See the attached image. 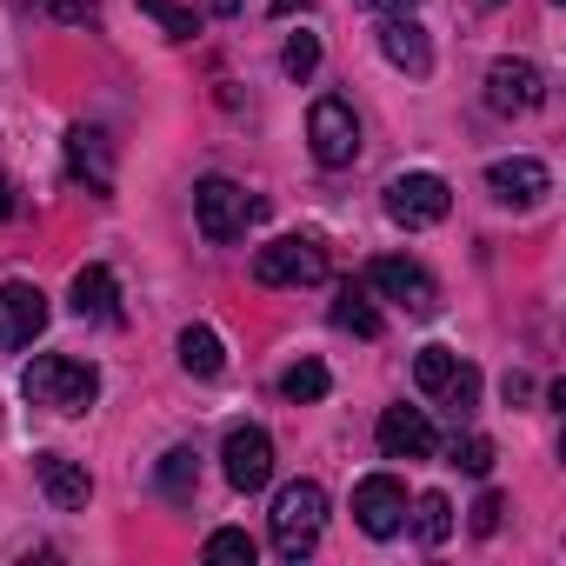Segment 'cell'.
Listing matches in <instances>:
<instances>
[{"instance_id":"cell-1","label":"cell","mask_w":566,"mask_h":566,"mask_svg":"<svg viewBox=\"0 0 566 566\" xmlns=\"http://www.w3.org/2000/svg\"><path fill=\"white\" fill-rule=\"evenodd\" d=\"M28 400L34 407H54V413H87L101 400V374L94 360H74V354H41L28 374H21Z\"/></svg>"},{"instance_id":"cell-2","label":"cell","mask_w":566,"mask_h":566,"mask_svg":"<svg viewBox=\"0 0 566 566\" xmlns=\"http://www.w3.org/2000/svg\"><path fill=\"white\" fill-rule=\"evenodd\" d=\"M321 520H327V493H321L314 480H287V486L273 493V513H266L273 553H280V559H307L314 539H321Z\"/></svg>"},{"instance_id":"cell-3","label":"cell","mask_w":566,"mask_h":566,"mask_svg":"<svg viewBox=\"0 0 566 566\" xmlns=\"http://www.w3.org/2000/svg\"><path fill=\"white\" fill-rule=\"evenodd\" d=\"M193 220H200V240L227 247V240H240L260 220V200H247V187H233L227 174H207L193 187Z\"/></svg>"},{"instance_id":"cell-4","label":"cell","mask_w":566,"mask_h":566,"mask_svg":"<svg viewBox=\"0 0 566 566\" xmlns=\"http://www.w3.org/2000/svg\"><path fill=\"white\" fill-rule=\"evenodd\" d=\"M253 280L260 287H314V280H327V247L307 233H280L253 253Z\"/></svg>"},{"instance_id":"cell-5","label":"cell","mask_w":566,"mask_h":566,"mask_svg":"<svg viewBox=\"0 0 566 566\" xmlns=\"http://www.w3.org/2000/svg\"><path fill=\"white\" fill-rule=\"evenodd\" d=\"M367 280H374V294H387V301H394V307H407L413 321H427V314L440 307L433 273H427L420 260H407V253H380V260L367 266Z\"/></svg>"},{"instance_id":"cell-6","label":"cell","mask_w":566,"mask_h":566,"mask_svg":"<svg viewBox=\"0 0 566 566\" xmlns=\"http://www.w3.org/2000/svg\"><path fill=\"white\" fill-rule=\"evenodd\" d=\"M307 140H314V160L321 167H354L360 160V120L340 94H321L314 114H307Z\"/></svg>"},{"instance_id":"cell-7","label":"cell","mask_w":566,"mask_h":566,"mask_svg":"<svg viewBox=\"0 0 566 566\" xmlns=\"http://www.w3.org/2000/svg\"><path fill=\"white\" fill-rule=\"evenodd\" d=\"M453 207V187L440 174H394L387 180V220L394 227H440Z\"/></svg>"},{"instance_id":"cell-8","label":"cell","mask_w":566,"mask_h":566,"mask_svg":"<svg viewBox=\"0 0 566 566\" xmlns=\"http://www.w3.org/2000/svg\"><path fill=\"white\" fill-rule=\"evenodd\" d=\"M220 473H227L233 493H260V486L273 480V440H266V427H227V440H220Z\"/></svg>"},{"instance_id":"cell-9","label":"cell","mask_w":566,"mask_h":566,"mask_svg":"<svg viewBox=\"0 0 566 566\" xmlns=\"http://www.w3.org/2000/svg\"><path fill=\"white\" fill-rule=\"evenodd\" d=\"M41 327H48V294L34 280H0V347L21 354L41 340Z\"/></svg>"},{"instance_id":"cell-10","label":"cell","mask_w":566,"mask_h":566,"mask_svg":"<svg viewBox=\"0 0 566 566\" xmlns=\"http://www.w3.org/2000/svg\"><path fill=\"white\" fill-rule=\"evenodd\" d=\"M354 520H360V533L394 539V533L407 526V486H400L394 473H367V480L354 486Z\"/></svg>"},{"instance_id":"cell-11","label":"cell","mask_w":566,"mask_h":566,"mask_svg":"<svg viewBox=\"0 0 566 566\" xmlns=\"http://www.w3.org/2000/svg\"><path fill=\"white\" fill-rule=\"evenodd\" d=\"M539 101H546V81H539L533 61H513V54H506V61L486 67V107H493V114H533Z\"/></svg>"},{"instance_id":"cell-12","label":"cell","mask_w":566,"mask_h":566,"mask_svg":"<svg viewBox=\"0 0 566 566\" xmlns=\"http://www.w3.org/2000/svg\"><path fill=\"white\" fill-rule=\"evenodd\" d=\"M546 187H553V174H546L533 154H513V160H493V167H486V193H493L500 207H539Z\"/></svg>"},{"instance_id":"cell-13","label":"cell","mask_w":566,"mask_h":566,"mask_svg":"<svg viewBox=\"0 0 566 566\" xmlns=\"http://www.w3.org/2000/svg\"><path fill=\"white\" fill-rule=\"evenodd\" d=\"M374 433H380L387 460H433V447H440V433H433V420L420 407H387Z\"/></svg>"},{"instance_id":"cell-14","label":"cell","mask_w":566,"mask_h":566,"mask_svg":"<svg viewBox=\"0 0 566 566\" xmlns=\"http://www.w3.org/2000/svg\"><path fill=\"white\" fill-rule=\"evenodd\" d=\"M67 174L87 180V193H114V147L101 127H67Z\"/></svg>"},{"instance_id":"cell-15","label":"cell","mask_w":566,"mask_h":566,"mask_svg":"<svg viewBox=\"0 0 566 566\" xmlns=\"http://www.w3.org/2000/svg\"><path fill=\"white\" fill-rule=\"evenodd\" d=\"M34 480H41V493H48V506H54V513H81V506L94 500L87 467H74L67 453H34Z\"/></svg>"},{"instance_id":"cell-16","label":"cell","mask_w":566,"mask_h":566,"mask_svg":"<svg viewBox=\"0 0 566 566\" xmlns=\"http://www.w3.org/2000/svg\"><path fill=\"white\" fill-rule=\"evenodd\" d=\"M380 54H387L400 74H413V81H427V74H433V48H427V28H413L407 14H387V21H380Z\"/></svg>"},{"instance_id":"cell-17","label":"cell","mask_w":566,"mask_h":566,"mask_svg":"<svg viewBox=\"0 0 566 566\" xmlns=\"http://www.w3.org/2000/svg\"><path fill=\"white\" fill-rule=\"evenodd\" d=\"M67 307L81 314V321H120V287H114V273L107 266H81L74 273V287H67Z\"/></svg>"},{"instance_id":"cell-18","label":"cell","mask_w":566,"mask_h":566,"mask_svg":"<svg viewBox=\"0 0 566 566\" xmlns=\"http://www.w3.org/2000/svg\"><path fill=\"white\" fill-rule=\"evenodd\" d=\"M180 367H187L193 380H213V374L227 367V347H220V334H213V327H187V334H180Z\"/></svg>"},{"instance_id":"cell-19","label":"cell","mask_w":566,"mask_h":566,"mask_svg":"<svg viewBox=\"0 0 566 566\" xmlns=\"http://www.w3.org/2000/svg\"><path fill=\"white\" fill-rule=\"evenodd\" d=\"M160 493H167V500H193V493H200V453H193V447H174V453L160 460Z\"/></svg>"},{"instance_id":"cell-20","label":"cell","mask_w":566,"mask_h":566,"mask_svg":"<svg viewBox=\"0 0 566 566\" xmlns=\"http://www.w3.org/2000/svg\"><path fill=\"white\" fill-rule=\"evenodd\" d=\"M327 387H334V380H327V367H321V360H294L287 374H280V394H287L294 407H314V400H327Z\"/></svg>"},{"instance_id":"cell-21","label":"cell","mask_w":566,"mask_h":566,"mask_svg":"<svg viewBox=\"0 0 566 566\" xmlns=\"http://www.w3.org/2000/svg\"><path fill=\"white\" fill-rule=\"evenodd\" d=\"M453 374H460V354L453 347H420V360H413V380H420V394H447L453 387Z\"/></svg>"},{"instance_id":"cell-22","label":"cell","mask_w":566,"mask_h":566,"mask_svg":"<svg viewBox=\"0 0 566 566\" xmlns=\"http://www.w3.org/2000/svg\"><path fill=\"white\" fill-rule=\"evenodd\" d=\"M334 327H347V334H360V340H380V314L367 307L360 287H340V301H334Z\"/></svg>"},{"instance_id":"cell-23","label":"cell","mask_w":566,"mask_h":566,"mask_svg":"<svg viewBox=\"0 0 566 566\" xmlns=\"http://www.w3.org/2000/svg\"><path fill=\"white\" fill-rule=\"evenodd\" d=\"M200 559H213V566H253L260 559V546H253V533H240V526H220V533H207V546H200Z\"/></svg>"},{"instance_id":"cell-24","label":"cell","mask_w":566,"mask_h":566,"mask_svg":"<svg viewBox=\"0 0 566 566\" xmlns=\"http://www.w3.org/2000/svg\"><path fill=\"white\" fill-rule=\"evenodd\" d=\"M413 533H420L427 546H440V539L453 533V506H447V493H420V500H413Z\"/></svg>"},{"instance_id":"cell-25","label":"cell","mask_w":566,"mask_h":566,"mask_svg":"<svg viewBox=\"0 0 566 566\" xmlns=\"http://www.w3.org/2000/svg\"><path fill=\"white\" fill-rule=\"evenodd\" d=\"M140 14H147L167 41H193V34H200V14H193V8H174V0H140Z\"/></svg>"},{"instance_id":"cell-26","label":"cell","mask_w":566,"mask_h":566,"mask_svg":"<svg viewBox=\"0 0 566 566\" xmlns=\"http://www.w3.org/2000/svg\"><path fill=\"white\" fill-rule=\"evenodd\" d=\"M314 67H321V34H287V48H280V74L307 81Z\"/></svg>"},{"instance_id":"cell-27","label":"cell","mask_w":566,"mask_h":566,"mask_svg":"<svg viewBox=\"0 0 566 566\" xmlns=\"http://www.w3.org/2000/svg\"><path fill=\"white\" fill-rule=\"evenodd\" d=\"M453 467H460V473H473V480H486V467H493V440L467 433V440L453 447Z\"/></svg>"},{"instance_id":"cell-28","label":"cell","mask_w":566,"mask_h":566,"mask_svg":"<svg viewBox=\"0 0 566 566\" xmlns=\"http://www.w3.org/2000/svg\"><path fill=\"white\" fill-rule=\"evenodd\" d=\"M440 400H447V407H460V413H467V407H473V400H480V374H473V367H467V360H460V374H453V387H447V394H440Z\"/></svg>"},{"instance_id":"cell-29","label":"cell","mask_w":566,"mask_h":566,"mask_svg":"<svg viewBox=\"0 0 566 566\" xmlns=\"http://www.w3.org/2000/svg\"><path fill=\"white\" fill-rule=\"evenodd\" d=\"M41 8L54 14V21H67V28H87L101 8H94V0H41Z\"/></svg>"},{"instance_id":"cell-30","label":"cell","mask_w":566,"mask_h":566,"mask_svg":"<svg viewBox=\"0 0 566 566\" xmlns=\"http://www.w3.org/2000/svg\"><path fill=\"white\" fill-rule=\"evenodd\" d=\"M500 513H506V500L500 493H480L473 500V533H500Z\"/></svg>"},{"instance_id":"cell-31","label":"cell","mask_w":566,"mask_h":566,"mask_svg":"<svg viewBox=\"0 0 566 566\" xmlns=\"http://www.w3.org/2000/svg\"><path fill=\"white\" fill-rule=\"evenodd\" d=\"M354 8H374V14H407V8H420V0H354Z\"/></svg>"},{"instance_id":"cell-32","label":"cell","mask_w":566,"mask_h":566,"mask_svg":"<svg viewBox=\"0 0 566 566\" xmlns=\"http://www.w3.org/2000/svg\"><path fill=\"white\" fill-rule=\"evenodd\" d=\"M8 213H14V180L0 174V220H8Z\"/></svg>"},{"instance_id":"cell-33","label":"cell","mask_w":566,"mask_h":566,"mask_svg":"<svg viewBox=\"0 0 566 566\" xmlns=\"http://www.w3.org/2000/svg\"><path fill=\"white\" fill-rule=\"evenodd\" d=\"M266 8H273V14H280V21H287V14H294V8H307V0H266Z\"/></svg>"},{"instance_id":"cell-34","label":"cell","mask_w":566,"mask_h":566,"mask_svg":"<svg viewBox=\"0 0 566 566\" xmlns=\"http://www.w3.org/2000/svg\"><path fill=\"white\" fill-rule=\"evenodd\" d=\"M207 8H213V14H240V0H207Z\"/></svg>"}]
</instances>
